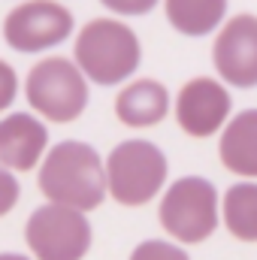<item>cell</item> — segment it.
Segmentation results:
<instances>
[{
	"label": "cell",
	"instance_id": "cell-1",
	"mask_svg": "<svg viewBox=\"0 0 257 260\" xmlns=\"http://www.w3.org/2000/svg\"><path fill=\"white\" fill-rule=\"evenodd\" d=\"M40 191L55 206L73 212L97 209L106 200V167L100 154L79 139H67L49 151L40 167Z\"/></svg>",
	"mask_w": 257,
	"mask_h": 260
},
{
	"label": "cell",
	"instance_id": "cell-2",
	"mask_svg": "<svg viewBox=\"0 0 257 260\" xmlns=\"http://www.w3.org/2000/svg\"><path fill=\"white\" fill-rule=\"evenodd\" d=\"M142 49L124 21L94 18L76 37V64L97 85H118L139 67Z\"/></svg>",
	"mask_w": 257,
	"mask_h": 260
},
{
	"label": "cell",
	"instance_id": "cell-3",
	"mask_svg": "<svg viewBox=\"0 0 257 260\" xmlns=\"http://www.w3.org/2000/svg\"><path fill=\"white\" fill-rule=\"evenodd\" d=\"M167 179V157L154 142L127 139L106 157V191L121 206H145Z\"/></svg>",
	"mask_w": 257,
	"mask_h": 260
},
{
	"label": "cell",
	"instance_id": "cell-4",
	"mask_svg": "<svg viewBox=\"0 0 257 260\" xmlns=\"http://www.w3.org/2000/svg\"><path fill=\"white\" fill-rule=\"evenodd\" d=\"M27 103L49 121H76L88 106V82L67 58H46L27 76Z\"/></svg>",
	"mask_w": 257,
	"mask_h": 260
},
{
	"label": "cell",
	"instance_id": "cell-5",
	"mask_svg": "<svg viewBox=\"0 0 257 260\" xmlns=\"http://www.w3.org/2000/svg\"><path fill=\"white\" fill-rule=\"evenodd\" d=\"M160 224L173 239L203 242L218 227V194L212 182L188 176L173 182V188L160 200Z\"/></svg>",
	"mask_w": 257,
	"mask_h": 260
},
{
	"label": "cell",
	"instance_id": "cell-6",
	"mask_svg": "<svg viewBox=\"0 0 257 260\" xmlns=\"http://www.w3.org/2000/svg\"><path fill=\"white\" fill-rule=\"evenodd\" d=\"M24 239L37 260H82L91 248V224L82 212L49 203L27 218Z\"/></svg>",
	"mask_w": 257,
	"mask_h": 260
},
{
	"label": "cell",
	"instance_id": "cell-7",
	"mask_svg": "<svg viewBox=\"0 0 257 260\" xmlns=\"http://www.w3.org/2000/svg\"><path fill=\"white\" fill-rule=\"evenodd\" d=\"M73 34V15L61 3H21L3 21V37L18 52H43Z\"/></svg>",
	"mask_w": 257,
	"mask_h": 260
},
{
	"label": "cell",
	"instance_id": "cell-8",
	"mask_svg": "<svg viewBox=\"0 0 257 260\" xmlns=\"http://www.w3.org/2000/svg\"><path fill=\"white\" fill-rule=\"evenodd\" d=\"M215 70L233 88H254L257 85V18L236 15L224 24L221 37L215 40Z\"/></svg>",
	"mask_w": 257,
	"mask_h": 260
},
{
	"label": "cell",
	"instance_id": "cell-9",
	"mask_svg": "<svg viewBox=\"0 0 257 260\" xmlns=\"http://www.w3.org/2000/svg\"><path fill=\"white\" fill-rule=\"evenodd\" d=\"M227 115H230V94L224 91V85L206 76L182 85L176 100V118L188 136H197V139L212 136L215 130H221Z\"/></svg>",
	"mask_w": 257,
	"mask_h": 260
},
{
	"label": "cell",
	"instance_id": "cell-10",
	"mask_svg": "<svg viewBox=\"0 0 257 260\" xmlns=\"http://www.w3.org/2000/svg\"><path fill=\"white\" fill-rule=\"evenodd\" d=\"M49 142V133L40 124V118L27 112H15L9 118H0V167L3 170H34L40 164V154Z\"/></svg>",
	"mask_w": 257,
	"mask_h": 260
},
{
	"label": "cell",
	"instance_id": "cell-11",
	"mask_svg": "<svg viewBox=\"0 0 257 260\" xmlns=\"http://www.w3.org/2000/svg\"><path fill=\"white\" fill-rule=\"evenodd\" d=\"M167 109H170V94L154 79L133 82L115 100V115L127 127H151L167 118Z\"/></svg>",
	"mask_w": 257,
	"mask_h": 260
},
{
	"label": "cell",
	"instance_id": "cell-12",
	"mask_svg": "<svg viewBox=\"0 0 257 260\" xmlns=\"http://www.w3.org/2000/svg\"><path fill=\"white\" fill-rule=\"evenodd\" d=\"M221 164L245 179H257V109L239 112L221 133Z\"/></svg>",
	"mask_w": 257,
	"mask_h": 260
},
{
	"label": "cell",
	"instance_id": "cell-13",
	"mask_svg": "<svg viewBox=\"0 0 257 260\" xmlns=\"http://www.w3.org/2000/svg\"><path fill=\"white\" fill-rule=\"evenodd\" d=\"M164 9L170 24L185 37H206L227 15L224 0H170Z\"/></svg>",
	"mask_w": 257,
	"mask_h": 260
},
{
	"label": "cell",
	"instance_id": "cell-14",
	"mask_svg": "<svg viewBox=\"0 0 257 260\" xmlns=\"http://www.w3.org/2000/svg\"><path fill=\"white\" fill-rule=\"evenodd\" d=\"M224 224L236 239L257 242V185L242 182L224 194Z\"/></svg>",
	"mask_w": 257,
	"mask_h": 260
},
{
	"label": "cell",
	"instance_id": "cell-15",
	"mask_svg": "<svg viewBox=\"0 0 257 260\" xmlns=\"http://www.w3.org/2000/svg\"><path fill=\"white\" fill-rule=\"evenodd\" d=\"M130 260H191V257H188L179 245H173V242L148 239V242H142V245L133 248Z\"/></svg>",
	"mask_w": 257,
	"mask_h": 260
},
{
	"label": "cell",
	"instance_id": "cell-16",
	"mask_svg": "<svg viewBox=\"0 0 257 260\" xmlns=\"http://www.w3.org/2000/svg\"><path fill=\"white\" fill-rule=\"evenodd\" d=\"M15 94H18V79H15V70L6 64V61H0V112L12 106Z\"/></svg>",
	"mask_w": 257,
	"mask_h": 260
},
{
	"label": "cell",
	"instance_id": "cell-17",
	"mask_svg": "<svg viewBox=\"0 0 257 260\" xmlns=\"http://www.w3.org/2000/svg\"><path fill=\"white\" fill-rule=\"evenodd\" d=\"M18 191H21V188H18L15 176H12L9 170H3V167H0V218H3L15 203H18Z\"/></svg>",
	"mask_w": 257,
	"mask_h": 260
},
{
	"label": "cell",
	"instance_id": "cell-18",
	"mask_svg": "<svg viewBox=\"0 0 257 260\" xmlns=\"http://www.w3.org/2000/svg\"><path fill=\"white\" fill-rule=\"evenodd\" d=\"M106 6L112 12H124V15H142V12H151L154 3L151 0H142V3H121V0H106Z\"/></svg>",
	"mask_w": 257,
	"mask_h": 260
},
{
	"label": "cell",
	"instance_id": "cell-19",
	"mask_svg": "<svg viewBox=\"0 0 257 260\" xmlns=\"http://www.w3.org/2000/svg\"><path fill=\"white\" fill-rule=\"evenodd\" d=\"M0 260H27V257H21V254H0Z\"/></svg>",
	"mask_w": 257,
	"mask_h": 260
}]
</instances>
